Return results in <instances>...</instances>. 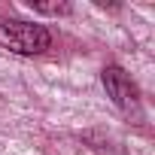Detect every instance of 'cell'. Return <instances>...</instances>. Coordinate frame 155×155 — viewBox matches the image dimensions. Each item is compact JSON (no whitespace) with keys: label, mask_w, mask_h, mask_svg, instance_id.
<instances>
[{"label":"cell","mask_w":155,"mask_h":155,"mask_svg":"<svg viewBox=\"0 0 155 155\" xmlns=\"http://www.w3.org/2000/svg\"><path fill=\"white\" fill-rule=\"evenodd\" d=\"M37 12H46V15H61V12H70L67 3H31Z\"/></svg>","instance_id":"cell-3"},{"label":"cell","mask_w":155,"mask_h":155,"mask_svg":"<svg viewBox=\"0 0 155 155\" xmlns=\"http://www.w3.org/2000/svg\"><path fill=\"white\" fill-rule=\"evenodd\" d=\"M104 88L113 97V104L122 107V110H131L137 104V85L131 82V76L122 67H107L104 70Z\"/></svg>","instance_id":"cell-2"},{"label":"cell","mask_w":155,"mask_h":155,"mask_svg":"<svg viewBox=\"0 0 155 155\" xmlns=\"http://www.w3.org/2000/svg\"><path fill=\"white\" fill-rule=\"evenodd\" d=\"M0 46L15 55H40L52 46V34L43 25L31 21H3L0 25Z\"/></svg>","instance_id":"cell-1"}]
</instances>
